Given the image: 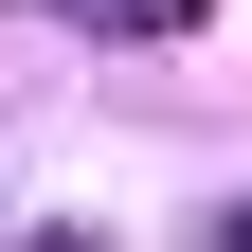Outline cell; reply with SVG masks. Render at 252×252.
Listing matches in <instances>:
<instances>
[{
  "label": "cell",
  "instance_id": "obj_1",
  "mask_svg": "<svg viewBox=\"0 0 252 252\" xmlns=\"http://www.w3.org/2000/svg\"><path fill=\"white\" fill-rule=\"evenodd\" d=\"M54 18H90V36H180V18H216V0H54Z\"/></svg>",
  "mask_w": 252,
  "mask_h": 252
},
{
  "label": "cell",
  "instance_id": "obj_2",
  "mask_svg": "<svg viewBox=\"0 0 252 252\" xmlns=\"http://www.w3.org/2000/svg\"><path fill=\"white\" fill-rule=\"evenodd\" d=\"M0 252H108V234H90V216H36V234H0Z\"/></svg>",
  "mask_w": 252,
  "mask_h": 252
}]
</instances>
